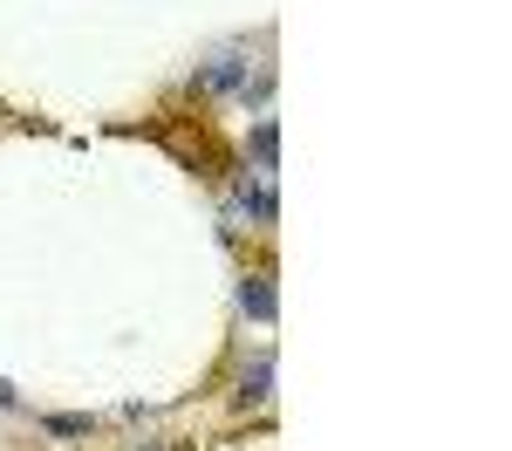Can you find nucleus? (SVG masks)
<instances>
[{
    "label": "nucleus",
    "instance_id": "1",
    "mask_svg": "<svg viewBox=\"0 0 512 451\" xmlns=\"http://www.w3.org/2000/svg\"><path fill=\"white\" fill-rule=\"evenodd\" d=\"M246 76H253V55H246V48H219V55H205V62L192 69V96H205V103L239 96Z\"/></svg>",
    "mask_w": 512,
    "mask_h": 451
},
{
    "label": "nucleus",
    "instance_id": "2",
    "mask_svg": "<svg viewBox=\"0 0 512 451\" xmlns=\"http://www.w3.org/2000/svg\"><path fill=\"white\" fill-rule=\"evenodd\" d=\"M233 212L239 219H253L260 233L280 219V199H274V178H260V171H239L233 178Z\"/></svg>",
    "mask_w": 512,
    "mask_h": 451
},
{
    "label": "nucleus",
    "instance_id": "3",
    "mask_svg": "<svg viewBox=\"0 0 512 451\" xmlns=\"http://www.w3.org/2000/svg\"><path fill=\"white\" fill-rule=\"evenodd\" d=\"M246 171H260V178H274L280 171V123L274 117H253V130H246Z\"/></svg>",
    "mask_w": 512,
    "mask_h": 451
},
{
    "label": "nucleus",
    "instance_id": "4",
    "mask_svg": "<svg viewBox=\"0 0 512 451\" xmlns=\"http://www.w3.org/2000/svg\"><path fill=\"white\" fill-rule=\"evenodd\" d=\"M267 397H274V349H260V356H253V363L239 369V390H233V404H267Z\"/></svg>",
    "mask_w": 512,
    "mask_h": 451
},
{
    "label": "nucleus",
    "instance_id": "5",
    "mask_svg": "<svg viewBox=\"0 0 512 451\" xmlns=\"http://www.w3.org/2000/svg\"><path fill=\"white\" fill-rule=\"evenodd\" d=\"M239 315H253V322H274V274H246L239 281Z\"/></svg>",
    "mask_w": 512,
    "mask_h": 451
},
{
    "label": "nucleus",
    "instance_id": "6",
    "mask_svg": "<svg viewBox=\"0 0 512 451\" xmlns=\"http://www.w3.org/2000/svg\"><path fill=\"white\" fill-rule=\"evenodd\" d=\"M41 431H48V438H89V431H96V417H82V410H48V417H41Z\"/></svg>",
    "mask_w": 512,
    "mask_h": 451
},
{
    "label": "nucleus",
    "instance_id": "7",
    "mask_svg": "<svg viewBox=\"0 0 512 451\" xmlns=\"http://www.w3.org/2000/svg\"><path fill=\"white\" fill-rule=\"evenodd\" d=\"M0 410H21V390H14L7 376H0Z\"/></svg>",
    "mask_w": 512,
    "mask_h": 451
},
{
    "label": "nucleus",
    "instance_id": "8",
    "mask_svg": "<svg viewBox=\"0 0 512 451\" xmlns=\"http://www.w3.org/2000/svg\"><path fill=\"white\" fill-rule=\"evenodd\" d=\"M130 451H178V445H164V438H144V445H130Z\"/></svg>",
    "mask_w": 512,
    "mask_h": 451
}]
</instances>
